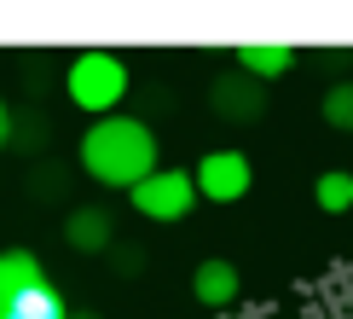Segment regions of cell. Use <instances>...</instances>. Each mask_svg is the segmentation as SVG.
<instances>
[{
    "mask_svg": "<svg viewBox=\"0 0 353 319\" xmlns=\"http://www.w3.org/2000/svg\"><path fill=\"white\" fill-rule=\"evenodd\" d=\"M81 168L93 174L99 186H139L145 174L157 168V139L151 128L134 122V116H99L81 134Z\"/></svg>",
    "mask_w": 353,
    "mask_h": 319,
    "instance_id": "obj_1",
    "label": "cell"
},
{
    "mask_svg": "<svg viewBox=\"0 0 353 319\" xmlns=\"http://www.w3.org/2000/svg\"><path fill=\"white\" fill-rule=\"evenodd\" d=\"M64 93L76 99L81 110L105 116V110H116L128 99V64L116 52H105V47L76 52V58H70V70H64Z\"/></svg>",
    "mask_w": 353,
    "mask_h": 319,
    "instance_id": "obj_2",
    "label": "cell"
},
{
    "mask_svg": "<svg viewBox=\"0 0 353 319\" xmlns=\"http://www.w3.org/2000/svg\"><path fill=\"white\" fill-rule=\"evenodd\" d=\"M128 197H134V209L145 221H185L191 203H197V186L180 168H151L139 186H128Z\"/></svg>",
    "mask_w": 353,
    "mask_h": 319,
    "instance_id": "obj_3",
    "label": "cell"
},
{
    "mask_svg": "<svg viewBox=\"0 0 353 319\" xmlns=\"http://www.w3.org/2000/svg\"><path fill=\"white\" fill-rule=\"evenodd\" d=\"M249 180H255V168H249L243 151H209L197 163V174H191L197 197H209V203H238L249 192Z\"/></svg>",
    "mask_w": 353,
    "mask_h": 319,
    "instance_id": "obj_4",
    "label": "cell"
},
{
    "mask_svg": "<svg viewBox=\"0 0 353 319\" xmlns=\"http://www.w3.org/2000/svg\"><path fill=\"white\" fill-rule=\"evenodd\" d=\"M64 244H70L76 255H105L110 244H116L110 209H105V203H76V209L64 215Z\"/></svg>",
    "mask_w": 353,
    "mask_h": 319,
    "instance_id": "obj_5",
    "label": "cell"
},
{
    "mask_svg": "<svg viewBox=\"0 0 353 319\" xmlns=\"http://www.w3.org/2000/svg\"><path fill=\"white\" fill-rule=\"evenodd\" d=\"M209 110L226 116V122H255V116L267 110V93H261L255 76H220L209 87Z\"/></svg>",
    "mask_w": 353,
    "mask_h": 319,
    "instance_id": "obj_6",
    "label": "cell"
},
{
    "mask_svg": "<svg viewBox=\"0 0 353 319\" xmlns=\"http://www.w3.org/2000/svg\"><path fill=\"white\" fill-rule=\"evenodd\" d=\"M238 290H243V279H238V267H232L226 255L197 261V273H191V296H197L203 308H232Z\"/></svg>",
    "mask_w": 353,
    "mask_h": 319,
    "instance_id": "obj_7",
    "label": "cell"
},
{
    "mask_svg": "<svg viewBox=\"0 0 353 319\" xmlns=\"http://www.w3.org/2000/svg\"><path fill=\"white\" fill-rule=\"evenodd\" d=\"M35 284H47V267H41L35 250H0V313Z\"/></svg>",
    "mask_w": 353,
    "mask_h": 319,
    "instance_id": "obj_8",
    "label": "cell"
},
{
    "mask_svg": "<svg viewBox=\"0 0 353 319\" xmlns=\"http://www.w3.org/2000/svg\"><path fill=\"white\" fill-rule=\"evenodd\" d=\"M238 64H243V76H255V81H278L296 64V52L278 47V41H249V47H238Z\"/></svg>",
    "mask_w": 353,
    "mask_h": 319,
    "instance_id": "obj_9",
    "label": "cell"
},
{
    "mask_svg": "<svg viewBox=\"0 0 353 319\" xmlns=\"http://www.w3.org/2000/svg\"><path fill=\"white\" fill-rule=\"evenodd\" d=\"M64 313H70V308H64V296H58L52 284H35V290H23V296L12 302L0 319H64Z\"/></svg>",
    "mask_w": 353,
    "mask_h": 319,
    "instance_id": "obj_10",
    "label": "cell"
},
{
    "mask_svg": "<svg viewBox=\"0 0 353 319\" xmlns=\"http://www.w3.org/2000/svg\"><path fill=\"white\" fill-rule=\"evenodd\" d=\"M313 197H319V209H325V215H347L353 209V174L347 168H325V174H319V186H313Z\"/></svg>",
    "mask_w": 353,
    "mask_h": 319,
    "instance_id": "obj_11",
    "label": "cell"
},
{
    "mask_svg": "<svg viewBox=\"0 0 353 319\" xmlns=\"http://www.w3.org/2000/svg\"><path fill=\"white\" fill-rule=\"evenodd\" d=\"M319 110H325V122L336 128V134H353V81H336Z\"/></svg>",
    "mask_w": 353,
    "mask_h": 319,
    "instance_id": "obj_12",
    "label": "cell"
},
{
    "mask_svg": "<svg viewBox=\"0 0 353 319\" xmlns=\"http://www.w3.org/2000/svg\"><path fill=\"white\" fill-rule=\"evenodd\" d=\"M110 273H116V279H134V273H145V250H139V244H110Z\"/></svg>",
    "mask_w": 353,
    "mask_h": 319,
    "instance_id": "obj_13",
    "label": "cell"
},
{
    "mask_svg": "<svg viewBox=\"0 0 353 319\" xmlns=\"http://www.w3.org/2000/svg\"><path fill=\"white\" fill-rule=\"evenodd\" d=\"M6 116H12V110H6V105H0V145H6Z\"/></svg>",
    "mask_w": 353,
    "mask_h": 319,
    "instance_id": "obj_14",
    "label": "cell"
},
{
    "mask_svg": "<svg viewBox=\"0 0 353 319\" xmlns=\"http://www.w3.org/2000/svg\"><path fill=\"white\" fill-rule=\"evenodd\" d=\"M64 319H99V313H87V308H81V313H64Z\"/></svg>",
    "mask_w": 353,
    "mask_h": 319,
    "instance_id": "obj_15",
    "label": "cell"
}]
</instances>
